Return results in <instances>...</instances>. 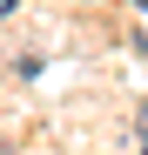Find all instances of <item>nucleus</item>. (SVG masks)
Instances as JSON below:
<instances>
[{"label":"nucleus","instance_id":"nucleus-1","mask_svg":"<svg viewBox=\"0 0 148 155\" xmlns=\"http://www.w3.org/2000/svg\"><path fill=\"white\" fill-rule=\"evenodd\" d=\"M135 128H141V155H148V101H141V115H135Z\"/></svg>","mask_w":148,"mask_h":155},{"label":"nucleus","instance_id":"nucleus-2","mask_svg":"<svg viewBox=\"0 0 148 155\" xmlns=\"http://www.w3.org/2000/svg\"><path fill=\"white\" fill-rule=\"evenodd\" d=\"M135 7H141V14H148V0H135Z\"/></svg>","mask_w":148,"mask_h":155}]
</instances>
